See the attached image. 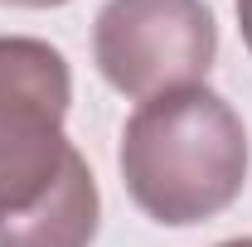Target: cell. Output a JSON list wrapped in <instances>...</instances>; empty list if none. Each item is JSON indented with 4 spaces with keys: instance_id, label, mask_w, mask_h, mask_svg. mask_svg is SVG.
I'll use <instances>...</instances> for the list:
<instances>
[{
    "instance_id": "6",
    "label": "cell",
    "mask_w": 252,
    "mask_h": 247,
    "mask_svg": "<svg viewBox=\"0 0 252 247\" xmlns=\"http://www.w3.org/2000/svg\"><path fill=\"white\" fill-rule=\"evenodd\" d=\"M219 247H252V238H228V243H219Z\"/></svg>"
},
{
    "instance_id": "5",
    "label": "cell",
    "mask_w": 252,
    "mask_h": 247,
    "mask_svg": "<svg viewBox=\"0 0 252 247\" xmlns=\"http://www.w3.org/2000/svg\"><path fill=\"white\" fill-rule=\"evenodd\" d=\"M0 5H20V10H54V5H68V0H0Z\"/></svg>"
},
{
    "instance_id": "4",
    "label": "cell",
    "mask_w": 252,
    "mask_h": 247,
    "mask_svg": "<svg viewBox=\"0 0 252 247\" xmlns=\"http://www.w3.org/2000/svg\"><path fill=\"white\" fill-rule=\"evenodd\" d=\"M238 30H243V44L252 49V0H238Z\"/></svg>"
},
{
    "instance_id": "2",
    "label": "cell",
    "mask_w": 252,
    "mask_h": 247,
    "mask_svg": "<svg viewBox=\"0 0 252 247\" xmlns=\"http://www.w3.org/2000/svg\"><path fill=\"white\" fill-rule=\"evenodd\" d=\"M122 180L131 204L165 228H189L233 209L248 185L243 117L214 88H180L141 102L122 131Z\"/></svg>"
},
{
    "instance_id": "3",
    "label": "cell",
    "mask_w": 252,
    "mask_h": 247,
    "mask_svg": "<svg viewBox=\"0 0 252 247\" xmlns=\"http://www.w3.org/2000/svg\"><path fill=\"white\" fill-rule=\"evenodd\" d=\"M219 54V25L204 0H107L93 25V59L122 97L199 88Z\"/></svg>"
},
{
    "instance_id": "1",
    "label": "cell",
    "mask_w": 252,
    "mask_h": 247,
    "mask_svg": "<svg viewBox=\"0 0 252 247\" xmlns=\"http://www.w3.org/2000/svg\"><path fill=\"white\" fill-rule=\"evenodd\" d=\"M73 73L54 44L0 34V247H88L97 180L63 136Z\"/></svg>"
}]
</instances>
